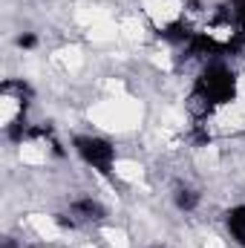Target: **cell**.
<instances>
[{"mask_svg": "<svg viewBox=\"0 0 245 248\" xmlns=\"http://www.w3.org/2000/svg\"><path fill=\"white\" fill-rule=\"evenodd\" d=\"M193 93H199L205 101H211L214 107L219 104H231L237 98V75L225 66V63H208L199 78H196V87Z\"/></svg>", "mask_w": 245, "mask_h": 248, "instance_id": "obj_1", "label": "cell"}, {"mask_svg": "<svg viewBox=\"0 0 245 248\" xmlns=\"http://www.w3.org/2000/svg\"><path fill=\"white\" fill-rule=\"evenodd\" d=\"M75 150H78V156H81L87 165H92L95 170H101V173H110V170H113L116 147H113L110 141L92 139V136H78V139H75Z\"/></svg>", "mask_w": 245, "mask_h": 248, "instance_id": "obj_2", "label": "cell"}, {"mask_svg": "<svg viewBox=\"0 0 245 248\" xmlns=\"http://www.w3.org/2000/svg\"><path fill=\"white\" fill-rule=\"evenodd\" d=\"M225 222H228V231L234 234V240L245 246V205H237L225 214Z\"/></svg>", "mask_w": 245, "mask_h": 248, "instance_id": "obj_3", "label": "cell"}, {"mask_svg": "<svg viewBox=\"0 0 245 248\" xmlns=\"http://www.w3.org/2000/svg\"><path fill=\"white\" fill-rule=\"evenodd\" d=\"M159 35H162L165 41H170V44H187V41H190V38H193L196 32H193V29H190V26H187L184 20H176V23L165 26V29H162Z\"/></svg>", "mask_w": 245, "mask_h": 248, "instance_id": "obj_4", "label": "cell"}, {"mask_svg": "<svg viewBox=\"0 0 245 248\" xmlns=\"http://www.w3.org/2000/svg\"><path fill=\"white\" fill-rule=\"evenodd\" d=\"M72 217H81V219H101L104 217V208L92 199H78L72 205Z\"/></svg>", "mask_w": 245, "mask_h": 248, "instance_id": "obj_5", "label": "cell"}, {"mask_svg": "<svg viewBox=\"0 0 245 248\" xmlns=\"http://www.w3.org/2000/svg\"><path fill=\"white\" fill-rule=\"evenodd\" d=\"M0 93H3V95H15L17 101H26V98H32V87H29L26 81H15V78L3 81Z\"/></svg>", "mask_w": 245, "mask_h": 248, "instance_id": "obj_6", "label": "cell"}, {"mask_svg": "<svg viewBox=\"0 0 245 248\" xmlns=\"http://www.w3.org/2000/svg\"><path fill=\"white\" fill-rule=\"evenodd\" d=\"M176 205H179L182 211H193V208L199 205V193H196V190H187V187H182V190L176 193Z\"/></svg>", "mask_w": 245, "mask_h": 248, "instance_id": "obj_7", "label": "cell"}, {"mask_svg": "<svg viewBox=\"0 0 245 248\" xmlns=\"http://www.w3.org/2000/svg\"><path fill=\"white\" fill-rule=\"evenodd\" d=\"M231 17H234V29H240L245 35V0H231Z\"/></svg>", "mask_w": 245, "mask_h": 248, "instance_id": "obj_8", "label": "cell"}, {"mask_svg": "<svg viewBox=\"0 0 245 248\" xmlns=\"http://www.w3.org/2000/svg\"><path fill=\"white\" fill-rule=\"evenodd\" d=\"M35 44H38L35 35H20V38H17V46H20V49H32Z\"/></svg>", "mask_w": 245, "mask_h": 248, "instance_id": "obj_9", "label": "cell"}]
</instances>
